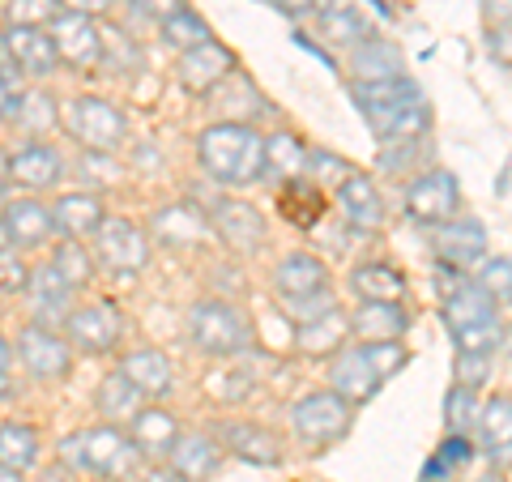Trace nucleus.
Masks as SVG:
<instances>
[{
  "mask_svg": "<svg viewBox=\"0 0 512 482\" xmlns=\"http://www.w3.org/2000/svg\"><path fill=\"white\" fill-rule=\"evenodd\" d=\"M197 158L214 184L248 188L265 180V133H256L244 120H218L201 133Z\"/></svg>",
  "mask_w": 512,
  "mask_h": 482,
  "instance_id": "obj_1",
  "label": "nucleus"
},
{
  "mask_svg": "<svg viewBox=\"0 0 512 482\" xmlns=\"http://www.w3.org/2000/svg\"><path fill=\"white\" fill-rule=\"evenodd\" d=\"M64 461H73L82 474H99L107 482H124L141 470V448L133 436H124L120 427H90L64 440Z\"/></svg>",
  "mask_w": 512,
  "mask_h": 482,
  "instance_id": "obj_2",
  "label": "nucleus"
},
{
  "mask_svg": "<svg viewBox=\"0 0 512 482\" xmlns=\"http://www.w3.org/2000/svg\"><path fill=\"white\" fill-rule=\"evenodd\" d=\"M188 337L201 355L235 359L252 346V320L235 308L231 299H201L188 312Z\"/></svg>",
  "mask_w": 512,
  "mask_h": 482,
  "instance_id": "obj_3",
  "label": "nucleus"
},
{
  "mask_svg": "<svg viewBox=\"0 0 512 482\" xmlns=\"http://www.w3.org/2000/svg\"><path fill=\"white\" fill-rule=\"evenodd\" d=\"M350 423H355V410H350V401L333 389L303 393L291 406V427L308 448H329V444L346 440Z\"/></svg>",
  "mask_w": 512,
  "mask_h": 482,
  "instance_id": "obj_4",
  "label": "nucleus"
},
{
  "mask_svg": "<svg viewBox=\"0 0 512 482\" xmlns=\"http://www.w3.org/2000/svg\"><path fill=\"white\" fill-rule=\"evenodd\" d=\"M64 124H69L73 141L82 150H99V154H116L128 137V120L124 111L103 99V94H77L69 99V111H64Z\"/></svg>",
  "mask_w": 512,
  "mask_h": 482,
  "instance_id": "obj_5",
  "label": "nucleus"
},
{
  "mask_svg": "<svg viewBox=\"0 0 512 482\" xmlns=\"http://www.w3.org/2000/svg\"><path fill=\"white\" fill-rule=\"evenodd\" d=\"M47 35H52V43H56L60 64H69V69H77V73L103 69V30H99V18L60 9L56 18L47 22Z\"/></svg>",
  "mask_w": 512,
  "mask_h": 482,
  "instance_id": "obj_6",
  "label": "nucleus"
},
{
  "mask_svg": "<svg viewBox=\"0 0 512 482\" xmlns=\"http://www.w3.org/2000/svg\"><path fill=\"white\" fill-rule=\"evenodd\" d=\"M427 103V94L419 82H410V77H393V82H355V107L363 111L367 128L376 133V141L389 133V124L402 116V111Z\"/></svg>",
  "mask_w": 512,
  "mask_h": 482,
  "instance_id": "obj_7",
  "label": "nucleus"
},
{
  "mask_svg": "<svg viewBox=\"0 0 512 482\" xmlns=\"http://www.w3.org/2000/svg\"><path fill=\"white\" fill-rule=\"evenodd\" d=\"M94 256L111 273H141L150 265V235L133 218H103L94 231Z\"/></svg>",
  "mask_w": 512,
  "mask_h": 482,
  "instance_id": "obj_8",
  "label": "nucleus"
},
{
  "mask_svg": "<svg viewBox=\"0 0 512 482\" xmlns=\"http://www.w3.org/2000/svg\"><path fill=\"white\" fill-rule=\"evenodd\" d=\"M406 214L419 227H440V222L461 214V184L453 171H423L419 180L406 188Z\"/></svg>",
  "mask_w": 512,
  "mask_h": 482,
  "instance_id": "obj_9",
  "label": "nucleus"
},
{
  "mask_svg": "<svg viewBox=\"0 0 512 482\" xmlns=\"http://www.w3.org/2000/svg\"><path fill=\"white\" fill-rule=\"evenodd\" d=\"M69 342L82 350V355H107L124 342V312L111 299H94L86 308L69 312Z\"/></svg>",
  "mask_w": 512,
  "mask_h": 482,
  "instance_id": "obj_10",
  "label": "nucleus"
},
{
  "mask_svg": "<svg viewBox=\"0 0 512 482\" xmlns=\"http://www.w3.org/2000/svg\"><path fill=\"white\" fill-rule=\"evenodd\" d=\"M18 359L35 380H64L73 372V346L52 325H26L18 333Z\"/></svg>",
  "mask_w": 512,
  "mask_h": 482,
  "instance_id": "obj_11",
  "label": "nucleus"
},
{
  "mask_svg": "<svg viewBox=\"0 0 512 482\" xmlns=\"http://www.w3.org/2000/svg\"><path fill=\"white\" fill-rule=\"evenodd\" d=\"M239 69V60L231 47H222L218 39L192 47V52L180 56V64H175V77H180V86L188 94H214L227 77Z\"/></svg>",
  "mask_w": 512,
  "mask_h": 482,
  "instance_id": "obj_12",
  "label": "nucleus"
},
{
  "mask_svg": "<svg viewBox=\"0 0 512 482\" xmlns=\"http://www.w3.org/2000/svg\"><path fill=\"white\" fill-rule=\"evenodd\" d=\"M0 52L18 64L26 77H52L56 64H60L47 26H13V22H5V30H0Z\"/></svg>",
  "mask_w": 512,
  "mask_h": 482,
  "instance_id": "obj_13",
  "label": "nucleus"
},
{
  "mask_svg": "<svg viewBox=\"0 0 512 482\" xmlns=\"http://www.w3.org/2000/svg\"><path fill=\"white\" fill-rule=\"evenodd\" d=\"M431 248L444 265H457V269H470L487 256V227L478 218H448L436 227V239H431Z\"/></svg>",
  "mask_w": 512,
  "mask_h": 482,
  "instance_id": "obj_14",
  "label": "nucleus"
},
{
  "mask_svg": "<svg viewBox=\"0 0 512 482\" xmlns=\"http://www.w3.org/2000/svg\"><path fill=\"white\" fill-rule=\"evenodd\" d=\"M9 180L26 192H47L64 180V154L47 141H26L18 154H9Z\"/></svg>",
  "mask_w": 512,
  "mask_h": 482,
  "instance_id": "obj_15",
  "label": "nucleus"
},
{
  "mask_svg": "<svg viewBox=\"0 0 512 482\" xmlns=\"http://www.w3.org/2000/svg\"><path fill=\"white\" fill-rule=\"evenodd\" d=\"M150 235L163 248H197L210 239V214H201L192 201H171L150 218Z\"/></svg>",
  "mask_w": 512,
  "mask_h": 482,
  "instance_id": "obj_16",
  "label": "nucleus"
},
{
  "mask_svg": "<svg viewBox=\"0 0 512 482\" xmlns=\"http://www.w3.org/2000/svg\"><path fill=\"white\" fill-rule=\"evenodd\" d=\"M380 384L384 380H380V372L372 367V359L363 355V346H342L338 355H333V363H329V389L342 393L350 406H359V401L376 397Z\"/></svg>",
  "mask_w": 512,
  "mask_h": 482,
  "instance_id": "obj_17",
  "label": "nucleus"
},
{
  "mask_svg": "<svg viewBox=\"0 0 512 482\" xmlns=\"http://www.w3.org/2000/svg\"><path fill=\"white\" fill-rule=\"evenodd\" d=\"M495 299L491 291H483L478 286V278H466L457 286V291H448L444 295V325L448 333H466V329H478V325H491V320H500V308H495Z\"/></svg>",
  "mask_w": 512,
  "mask_h": 482,
  "instance_id": "obj_18",
  "label": "nucleus"
},
{
  "mask_svg": "<svg viewBox=\"0 0 512 482\" xmlns=\"http://www.w3.org/2000/svg\"><path fill=\"white\" fill-rule=\"evenodd\" d=\"M210 222L218 227V235L227 239V244H235L239 252H256L265 244V218H261V210L248 205V201H239V197H222L214 205Z\"/></svg>",
  "mask_w": 512,
  "mask_h": 482,
  "instance_id": "obj_19",
  "label": "nucleus"
},
{
  "mask_svg": "<svg viewBox=\"0 0 512 482\" xmlns=\"http://www.w3.org/2000/svg\"><path fill=\"white\" fill-rule=\"evenodd\" d=\"M0 231H5L18 248H43L52 239L56 222H52V210L35 197H22V201H9L5 214H0Z\"/></svg>",
  "mask_w": 512,
  "mask_h": 482,
  "instance_id": "obj_20",
  "label": "nucleus"
},
{
  "mask_svg": "<svg viewBox=\"0 0 512 482\" xmlns=\"http://www.w3.org/2000/svg\"><path fill=\"white\" fill-rule=\"evenodd\" d=\"M338 210L355 231H376L380 227L384 222V197L372 184V175H359V171L346 175V180L338 184Z\"/></svg>",
  "mask_w": 512,
  "mask_h": 482,
  "instance_id": "obj_21",
  "label": "nucleus"
},
{
  "mask_svg": "<svg viewBox=\"0 0 512 482\" xmlns=\"http://www.w3.org/2000/svg\"><path fill=\"white\" fill-rule=\"evenodd\" d=\"M274 291H278V299H299V295L329 291V265L312 252L282 256L278 269H274Z\"/></svg>",
  "mask_w": 512,
  "mask_h": 482,
  "instance_id": "obj_22",
  "label": "nucleus"
},
{
  "mask_svg": "<svg viewBox=\"0 0 512 482\" xmlns=\"http://www.w3.org/2000/svg\"><path fill=\"white\" fill-rule=\"evenodd\" d=\"M218 440L227 444V453H235L239 461L248 465H278L282 461V444L269 427H256V423H222L218 427Z\"/></svg>",
  "mask_w": 512,
  "mask_h": 482,
  "instance_id": "obj_23",
  "label": "nucleus"
},
{
  "mask_svg": "<svg viewBox=\"0 0 512 482\" xmlns=\"http://www.w3.org/2000/svg\"><path fill=\"white\" fill-rule=\"evenodd\" d=\"M350 77L355 82H393L402 77V52L393 47V39L367 35L359 47H350Z\"/></svg>",
  "mask_w": 512,
  "mask_h": 482,
  "instance_id": "obj_24",
  "label": "nucleus"
},
{
  "mask_svg": "<svg viewBox=\"0 0 512 482\" xmlns=\"http://www.w3.org/2000/svg\"><path fill=\"white\" fill-rule=\"evenodd\" d=\"M120 372L133 380L146 397H167V393H171V384H175V367H171V359L163 355V350H154V346L128 350V355L120 359Z\"/></svg>",
  "mask_w": 512,
  "mask_h": 482,
  "instance_id": "obj_25",
  "label": "nucleus"
},
{
  "mask_svg": "<svg viewBox=\"0 0 512 482\" xmlns=\"http://www.w3.org/2000/svg\"><path fill=\"white\" fill-rule=\"evenodd\" d=\"M103 201L94 192H64V197L52 205V222L64 239H82V235H94L103 227Z\"/></svg>",
  "mask_w": 512,
  "mask_h": 482,
  "instance_id": "obj_26",
  "label": "nucleus"
},
{
  "mask_svg": "<svg viewBox=\"0 0 512 482\" xmlns=\"http://www.w3.org/2000/svg\"><path fill=\"white\" fill-rule=\"evenodd\" d=\"M350 291L372 303H402L406 299V273L389 261H367L350 273Z\"/></svg>",
  "mask_w": 512,
  "mask_h": 482,
  "instance_id": "obj_27",
  "label": "nucleus"
},
{
  "mask_svg": "<svg viewBox=\"0 0 512 482\" xmlns=\"http://www.w3.org/2000/svg\"><path fill=\"white\" fill-rule=\"evenodd\" d=\"M350 329L359 333V342H384V337H402L410 329V316L402 303H372L359 299L355 316H350Z\"/></svg>",
  "mask_w": 512,
  "mask_h": 482,
  "instance_id": "obj_28",
  "label": "nucleus"
},
{
  "mask_svg": "<svg viewBox=\"0 0 512 482\" xmlns=\"http://www.w3.org/2000/svg\"><path fill=\"white\" fill-rule=\"evenodd\" d=\"M316 13H320V35L338 47H359L372 35V22H367L359 5H350V0H325V5H316Z\"/></svg>",
  "mask_w": 512,
  "mask_h": 482,
  "instance_id": "obj_29",
  "label": "nucleus"
},
{
  "mask_svg": "<svg viewBox=\"0 0 512 482\" xmlns=\"http://www.w3.org/2000/svg\"><path fill=\"white\" fill-rule=\"evenodd\" d=\"M346 337H350V316L329 312V316L312 320V325H299L295 346H299V355H308V359H333L346 346Z\"/></svg>",
  "mask_w": 512,
  "mask_h": 482,
  "instance_id": "obj_30",
  "label": "nucleus"
},
{
  "mask_svg": "<svg viewBox=\"0 0 512 482\" xmlns=\"http://www.w3.org/2000/svg\"><path fill=\"white\" fill-rule=\"evenodd\" d=\"M478 440H483L487 457L504 461L512 453V393H495L483 410H478Z\"/></svg>",
  "mask_w": 512,
  "mask_h": 482,
  "instance_id": "obj_31",
  "label": "nucleus"
},
{
  "mask_svg": "<svg viewBox=\"0 0 512 482\" xmlns=\"http://www.w3.org/2000/svg\"><path fill=\"white\" fill-rule=\"evenodd\" d=\"M222 461V444H214L210 436H180L171 448V470L184 474L188 482H205Z\"/></svg>",
  "mask_w": 512,
  "mask_h": 482,
  "instance_id": "obj_32",
  "label": "nucleus"
},
{
  "mask_svg": "<svg viewBox=\"0 0 512 482\" xmlns=\"http://www.w3.org/2000/svg\"><path fill=\"white\" fill-rule=\"evenodd\" d=\"M308 171V146H303L299 133H269L265 137V175H274V180H299V175Z\"/></svg>",
  "mask_w": 512,
  "mask_h": 482,
  "instance_id": "obj_33",
  "label": "nucleus"
},
{
  "mask_svg": "<svg viewBox=\"0 0 512 482\" xmlns=\"http://www.w3.org/2000/svg\"><path fill=\"white\" fill-rule=\"evenodd\" d=\"M133 440L146 457H171L175 440H180V423L171 419L167 410H137L133 414Z\"/></svg>",
  "mask_w": 512,
  "mask_h": 482,
  "instance_id": "obj_34",
  "label": "nucleus"
},
{
  "mask_svg": "<svg viewBox=\"0 0 512 482\" xmlns=\"http://www.w3.org/2000/svg\"><path fill=\"white\" fill-rule=\"evenodd\" d=\"M26 295H30V303H35L39 316H64V308H69V299H73V286L60 278V269L52 261H47L39 269H30Z\"/></svg>",
  "mask_w": 512,
  "mask_h": 482,
  "instance_id": "obj_35",
  "label": "nucleus"
},
{
  "mask_svg": "<svg viewBox=\"0 0 512 482\" xmlns=\"http://www.w3.org/2000/svg\"><path fill=\"white\" fill-rule=\"evenodd\" d=\"M141 401H146V393H141L120 367L107 372L99 380V393H94V406H99L103 419H133V414L141 410Z\"/></svg>",
  "mask_w": 512,
  "mask_h": 482,
  "instance_id": "obj_36",
  "label": "nucleus"
},
{
  "mask_svg": "<svg viewBox=\"0 0 512 482\" xmlns=\"http://www.w3.org/2000/svg\"><path fill=\"white\" fill-rule=\"evenodd\" d=\"M325 192L312 188V184H303V175L299 180H286L282 188V218L286 222H295V227H316L320 218H325Z\"/></svg>",
  "mask_w": 512,
  "mask_h": 482,
  "instance_id": "obj_37",
  "label": "nucleus"
},
{
  "mask_svg": "<svg viewBox=\"0 0 512 482\" xmlns=\"http://www.w3.org/2000/svg\"><path fill=\"white\" fill-rule=\"evenodd\" d=\"M35 461H39V431L30 423H0V465L26 474Z\"/></svg>",
  "mask_w": 512,
  "mask_h": 482,
  "instance_id": "obj_38",
  "label": "nucleus"
},
{
  "mask_svg": "<svg viewBox=\"0 0 512 482\" xmlns=\"http://www.w3.org/2000/svg\"><path fill=\"white\" fill-rule=\"evenodd\" d=\"M210 39H214V30H210V22H205L197 9H180L175 18L163 22V43L175 47L180 56L192 52V47H201V43H210Z\"/></svg>",
  "mask_w": 512,
  "mask_h": 482,
  "instance_id": "obj_39",
  "label": "nucleus"
},
{
  "mask_svg": "<svg viewBox=\"0 0 512 482\" xmlns=\"http://www.w3.org/2000/svg\"><path fill=\"white\" fill-rule=\"evenodd\" d=\"M52 265L60 269V278L73 286V291H82V286L94 278V256L86 252L82 239H60L52 248Z\"/></svg>",
  "mask_w": 512,
  "mask_h": 482,
  "instance_id": "obj_40",
  "label": "nucleus"
},
{
  "mask_svg": "<svg viewBox=\"0 0 512 482\" xmlns=\"http://www.w3.org/2000/svg\"><path fill=\"white\" fill-rule=\"evenodd\" d=\"M13 124L22 128L26 137H43L56 128V99L43 90H26V99L18 107V116H13Z\"/></svg>",
  "mask_w": 512,
  "mask_h": 482,
  "instance_id": "obj_41",
  "label": "nucleus"
},
{
  "mask_svg": "<svg viewBox=\"0 0 512 482\" xmlns=\"http://www.w3.org/2000/svg\"><path fill=\"white\" fill-rule=\"evenodd\" d=\"M470 457H474L470 436H448V440L436 448V457L423 465V482H448V474L466 470V461H470Z\"/></svg>",
  "mask_w": 512,
  "mask_h": 482,
  "instance_id": "obj_42",
  "label": "nucleus"
},
{
  "mask_svg": "<svg viewBox=\"0 0 512 482\" xmlns=\"http://www.w3.org/2000/svg\"><path fill=\"white\" fill-rule=\"evenodd\" d=\"M444 423H448V436H470V427L478 423V406H474L470 384H453V389H448Z\"/></svg>",
  "mask_w": 512,
  "mask_h": 482,
  "instance_id": "obj_43",
  "label": "nucleus"
},
{
  "mask_svg": "<svg viewBox=\"0 0 512 482\" xmlns=\"http://www.w3.org/2000/svg\"><path fill=\"white\" fill-rule=\"evenodd\" d=\"M338 312V299H333V291H316V295H299V299H282V316L291 320V325H312V320Z\"/></svg>",
  "mask_w": 512,
  "mask_h": 482,
  "instance_id": "obj_44",
  "label": "nucleus"
},
{
  "mask_svg": "<svg viewBox=\"0 0 512 482\" xmlns=\"http://www.w3.org/2000/svg\"><path fill=\"white\" fill-rule=\"evenodd\" d=\"M363 346V355L372 359V367L380 372V380H389L397 376L402 367L410 363V350L402 346V337H384V342H359Z\"/></svg>",
  "mask_w": 512,
  "mask_h": 482,
  "instance_id": "obj_45",
  "label": "nucleus"
},
{
  "mask_svg": "<svg viewBox=\"0 0 512 482\" xmlns=\"http://www.w3.org/2000/svg\"><path fill=\"white\" fill-rule=\"evenodd\" d=\"M26 99V73L0 52V120H13Z\"/></svg>",
  "mask_w": 512,
  "mask_h": 482,
  "instance_id": "obj_46",
  "label": "nucleus"
},
{
  "mask_svg": "<svg viewBox=\"0 0 512 482\" xmlns=\"http://www.w3.org/2000/svg\"><path fill=\"white\" fill-rule=\"evenodd\" d=\"M30 282V269L22 261V248L0 231V291H26Z\"/></svg>",
  "mask_w": 512,
  "mask_h": 482,
  "instance_id": "obj_47",
  "label": "nucleus"
},
{
  "mask_svg": "<svg viewBox=\"0 0 512 482\" xmlns=\"http://www.w3.org/2000/svg\"><path fill=\"white\" fill-rule=\"evenodd\" d=\"M60 13V0H5V18L13 26H47Z\"/></svg>",
  "mask_w": 512,
  "mask_h": 482,
  "instance_id": "obj_48",
  "label": "nucleus"
},
{
  "mask_svg": "<svg viewBox=\"0 0 512 482\" xmlns=\"http://www.w3.org/2000/svg\"><path fill=\"white\" fill-rule=\"evenodd\" d=\"M478 286L491 291L495 299H512V256H495V261H487L483 273H478Z\"/></svg>",
  "mask_w": 512,
  "mask_h": 482,
  "instance_id": "obj_49",
  "label": "nucleus"
},
{
  "mask_svg": "<svg viewBox=\"0 0 512 482\" xmlns=\"http://www.w3.org/2000/svg\"><path fill=\"white\" fill-rule=\"evenodd\" d=\"M308 171L316 175L320 184H342L350 175V167L342 163L338 154H329V150H308Z\"/></svg>",
  "mask_w": 512,
  "mask_h": 482,
  "instance_id": "obj_50",
  "label": "nucleus"
},
{
  "mask_svg": "<svg viewBox=\"0 0 512 482\" xmlns=\"http://www.w3.org/2000/svg\"><path fill=\"white\" fill-rule=\"evenodd\" d=\"M487 363H491V355H457V384L478 389V384L487 380Z\"/></svg>",
  "mask_w": 512,
  "mask_h": 482,
  "instance_id": "obj_51",
  "label": "nucleus"
},
{
  "mask_svg": "<svg viewBox=\"0 0 512 482\" xmlns=\"http://www.w3.org/2000/svg\"><path fill=\"white\" fill-rule=\"evenodd\" d=\"M487 47H491L495 60L512 69V22H495V26L487 30Z\"/></svg>",
  "mask_w": 512,
  "mask_h": 482,
  "instance_id": "obj_52",
  "label": "nucleus"
},
{
  "mask_svg": "<svg viewBox=\"0 0 512 482\" xmlns=\"http://www.w3.org/2000/svg\"><path fill=\"white\" fill-rule=\"evenodd\" d=\"M137 5L146 9L154 22H167V18H175L180 9H188V0H137Z\"/></svg>",
  "mask_w": 512,
  "mask_h": 482,
  "instance_id": "obj_53",
  "label": "nucleus"
},
{
  "mask_svg": "<svg viewBox=\"0 0 512 482\" xmlns=\"http://www.w3.org/2000/svg\"><path fill=\"white\" fill-rule=\"evenodd\" d=\"M248 389H252V376H248V372H227V380L214 384L218 397H244Z\"/></svg>",
  "mask_w": 512,
  "mask_h": 482,
  "instance_id": "obj_54",
  "label": "nucleus"
},
{
  "mask_svg": "<svg viewBox=\"0 0 512 482\" xmlns=\"http://www.w3.org/2000/svg\"><path fill=\"white\" fill-rule=\"evenodd\" d=\"M111 5H116V0H60V9L86 13V18H103V13H111Z\"/></svg>",
  "mask_w": 512,
  "mask_h": 482,
  "instance_id": "obj_55",
  "label": "nucleus"
},
{
  "mask_svg": "<svg viewBox=\"0 0 512 482\" xmlns=\"http://www.w3.org/2000/svg\"><path fill=\"white\" fill-rule=\"evenodd\" d=\"M278 13H286V18H308V13H316L320 0H269Z\"/></svg>",
  "mask_w": 512,
  "mask_h": 482,
  "instance_id": "obj_56",
  "label": "nucleus"
},
{
  "mask_svg": "<svg viewBox=\"0 0 512 482\" xmlns=\"http://www.w3.org/2000/svg\"><path fill=\"white\" fill-rule=\"evenodd\" d=\"M483 18H487V26L512 22V0H483Z\"/></svg>",
  "mask_w": 512,
  "mask_h": 482,
  "instance_id": "obj_57",
  "label": "nucleus"
},
{
  "mask_svg": "<svg viewBox=\"0 0 512 482\" xmlns=\"http://www.w3.org/2000/svg\"><path fill=\"white\" fill-rule=\"evenodd\" d=\"M146 482H188V478H184V474H175V470H154Z\"/></svg>",
  "mask_w": 512,
  "mask_h": 482,
  "instance_id": "obj_58",
  "label": "nucleus"
},
{
  "mask_svg": "<svg viewBox=\"0 0 512 482\" xmlns=\"http://www.w3.org/2000/svg\"><path fill=\"white\" fill-rule=\"evenodd\" d=\"M9 363H13V346L5 342V333H0V372H9Z\"/></svg>",
  "mask_w": 512,
  "mask_h": 482,
  "instance_id": "obj_59",
  "label": "nucleus"
},
{
  "mask_svg": "<svg viewBox=\"0 0 512 482\" xmlns=\"http://www.w3.org/2000/svg\"><path fill=\"white\" fill-rule=\"evenodd\" d=\"M0 482H26L22 470H9V465H0Z\"/></svg>",
  "mask_w": 512,
  "mask_h": 482,
  "instance_id": "obj_60",
  "label": "nucleus"
},
{
  "mask_svg": "<svg viewBox=\"0 0 512 482\" xmlns=\"http://www.w3.org/2000/svg\"><path fill=\"white\" fill-rule=\"evenodd\" d=\"M5 184H9V154L0 150V188H5Z\"/></svg>",
  "mask_w": 512,
  "mask_h": 482,
  "instance_id": "obj_61",
  "label": "nucleus"
},
{
  "mask_svg": "<svg viewBox=\"0 0 512 482\" xmlns=\"http://www.w3.org/2000/svg\"><path fill=\"white\" fill-rule=\"evenodd\" d=\"M9 393H13V384H9V376H5V372H0V401H5Z\"/></svg>",
  "mask_w": 512,
  "mask_h": 482,
  "instance_id": "obj_62",
  "label": "nucleus"
},
{
  "mask_svg": "<svg viewBox=\"0 0 512 482\" xmlns=\"http://www.w3.org/2000/svg\"><path fill=\"white\" fill-rule=\"evenodd\" d=\"M478 482H504L500 474H483V478H478Z\"/></svg>",
  "mask_w": 512,
  "mask_h": 482,
  "instance_id": "obj_63",
  "label": "nucleus"
},
{
  "mask_svg": "<svg viewBox=\"0 0 512 482\" xmlns=\"http://www.w3.org/2000/svg\"><path fill=\"white\" fill-rule=\"evenodd\" d=\"M0 197H5V188H0Z\"/></svg>",
  "mask_w": 512,
  "mask_h": 482,
  "instance_id": "obj_64",
  "label": "nucleus"
}]
</instances>
